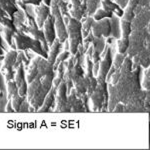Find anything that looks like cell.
Returning a JSON list of instances; mask_svg holds the SVG:
<instances>
[{"label": "cell", "instance_id": "ffe728a7", "mask_svg": "<svg viewBox=\"0 0 150 150\" xmlns=\"http://www.w3.org/2000/svg\"><path fill=\"white\" fill-rule=\"evenodd\" d=\"M42 2V0H18V5L24 8V5L26 4H32V5H39Z\"/></svg>", "mask_w": 150, "mask_h": 150}, {"label": "cell", "instance_id": "ac0fdd59", "mask_svg": "<svg viewBox=\"0 0 150 150\" xmlns=\"http://www.w3.org/2000/svg\"><path fill=\"white\" fill-rule=\"evenodd\" d=\"M7 91H8V99H11L14 95L18 94V88L15 81L12 80L7 81Z\"/></svg>", "mask_w": 150, "mask_h": 150}, {"label": "cell", "instance_id": "484cf974", "mask_svg": "<svg viewBox=\"0 0 150 150\" xmlns=\"http://www.w3.org/2000/svg\"><path fill=\"white\" fill-rule=\"evenodd\" d=\"M3 53V48H2V44H1V35H0V55H2Z\"/></svg>", "mask_w": 150, "mask_h": 150}, {"label": "cell", "instance_id": "44dd1931", "mask_svg": "<svg viewBox=\"0 0 150 150\" xmlns=\"http://www.w3.org/2000/svg\"><path fill=\"white\" fill-rule=\"evenodd\" d=\"M63 0H51V4H50V11H56L59 10V5Z\"/></svg>", "mask_w": 150, "mask_h": 150}, {"label": "cell", "instance_id": "52a82bcc", "mask_svg": "<svg viewBox=\"0 0 150 150\" xmlns=\"http://www.w3.org/2000/svg\"><path fill=\"white\" fill-rule=\"evenodd\" d=\"M42 27H43V34H44L47 45L50 46L53 43V41L56 39V32H55V27H54V16L52 14L48 15V17L45 20Z\"/></svg>", "mask_w": 150, "mask_h": 150}, {"label": "cell", "instance_id": "cb8c5ba5", "mask_svg": "<svg viewBox=\"0 0 150 150\" xmlns=\"http://www.w3.org/2000/svg\"><path fill=\"white\" fill-rule=\"evenodd\" d=\"M6 111H7V112H15V111H14V109H13V107H12V104H11L10 101H9L8 104H7Z\"/></svg>", "mask_w": 150, "mask_h": 150}, {"label": "cell", "instance_id": "5bb4252c", "mask_svg": "<svg viewBox=\"0 0 150 150\" xmlns=\"http://www.w3.org/2000/svg\"><path fill=\"white\" fill-rule=\"evenodd\" d=\"M101 4L103 6V9L109 12H116L120 8V6L117 3H114L113 0H101Z\"/></svg>", "mask_w": 150, "mask_h": 150}, {"label": "cell", "instance_id": "5b68a950", "mask_svg": "<svg viewBox=\"0 0 150 150\" xmlns=\"http://www.w3.org/2000/svg\"><path fill=\"white\" fill-rule=\"evenodd\" d=\"M67 89L66 84L64 81L58 85L56 88V110L57 112H69V104H68V98H67Z\"/></svg>", "mask_w": 150, "mask_h": 150}, {"label": "cell", "instance_id": "4316f807", "mask_svg": "<svg viewBox=\"0 0 150 150\" xmlns=\"http://www.w3.org/2000/svg\"><path fill=\"white\" fill-rule=\"evenodd\" d=\"M3 59H4V57L2 56V55H0V64H2V61H3Z\"/></svg>", "mask_w": 150, "mask_h": 150}, {"label": "cell", "instance_id": "83f0119b", "mask_svg": "<svg viewBox=\"0 0 150 150\" xmlns=\"http://www.w3.org/2000/svg\"><path fill=\"white\" fill-rule=\"evenodd\" d=\"M2 95H3V92H2V91H0V98L2 97Z\"/></svg>", "mask_w": 150, "mask_h": 150}, {"label": "cell", "instance_id": "7c38bea8", "mask_svg": "<svg viewBox=\"0 0 150 150\" xmlns=\"http://www.w3.org/2000/svg\"><path fill=\"white\" fill-rule=\"evenodd\" d=\"M94 22V19L91 16H88L85 21L81 22V33H82V38H84L85 36L88 35V33L91 31V27Z\"/></svg>", "mask_w": 150, "mask_h": 150}, {"label": "cell", "instance_id": "2e32d148", "mask_svg": "<svg viewBox=\"0 0 150 150\" xmlns=\"http://www.w3.org/2000/svg\"><path fill=\"white\" fill-rule=\"evenodd\" d=\"M121 31H122V37H129L130 34L132 32V27H131V22L126 20H121Z\"/></svg>", "mask_w": 150, "mask_h": 150}, {"label": "cell", "instance_id": "277c9868", "mask_svg": "<svg viewBox=\"0 0 150 150\" xmlns=\"http://www.w3.org/2000/svg\"><path fill=\"white\" fill-rule=\"evenodd\" d=\"M17 54L18 53L15 51V49L11 50L10 52L7 53V55L2 61L3 65L1 68V73L5 77L6 81L12 80L14 78V64L17 58Z\"/></svg>", "mask_w": 150, "mask_h": 150}, {"label": "cell", "instance_id": "7a4b0ae2", "mask_svg": "<svg viewBox=\"0 0 150 150\" xmlns=\"http://www.w3.org/2000/svg\"><path fill=\"white\" fill-rule=\"evenodd\" d=\"M63 21L66 25L67 38L69 40V52L70 54H75L78 51L83 39L81 33V21L71 17L68 14L63 16Z\"/></svg>", "mask_w": 150, "mask_h": 150}, {"label": "cell", "instance_id": "4fadbf2b", "mask_svg": "<svg viewBox=\"0 0 150 150\" xmlns=\"http://www.w3.org/2000/svg\"><path fill=\"white\" fill-rule=\"evenodd\" d=\"M25 99H26V96H20L19 94H16V95H14L13 97L10 99L12 107H13L15 112L20 111V108H21V106H22L23 102L25 101Z\"/></svg>", "mask_w": 150, "mask_h": 150}, {"label": "cell", "instance_id": "8fae6325", "mask_svg": "<svg viewBox=\"0 0 150 150\" xmlns=\"http://www.w3.org/2000/svg\"><path fill=\"white\" fill-rule=\"evenodd\" d=\"M60 47H61V42L59 40L55 39L53 41V43L49 46V53H47V61L49 63H51L52 65L54 64L55 60H56V57L58 56L59 54V51H60Z\"/></svg>", "mask_w": 150, "mask_h": 150}, {"label": "cell", "instance_id": "603a6c76", "mask_svg": "<svg viewBox=\"0 0 150 150\" xmlns=\"http://www.w3.org/2000/svg\"><path fill=\"white\" fill-rule=\"evenodd\" d=\"M123 109H124V105L122 103H118L114 108V112H122V111H124Z\"/></svg>", "mask_w": 150, "mask_h": 150}, {"label": "cell", "instance_id": "d6986e66", "mask_svg": "<svg viewBox=\"0 0 150 150\" xmlns=\"http://www.w3.org/2000/svg\"><path fill=\"white\" fill-rule=\"evenodd\" d=\"M70 56V52L69 51H63L58 54V56L56 57V60H55L54 64H53V70H56L57 66L59 65L61 62L65 61V60L68 59V57Z\"/></svg>", "mask_w": 150, "mask_h": 150}, {"label": "cell", "instance_id": "9c48e42d", "mask_svg": "<svg viewBox=\"0 0 150 150\" xmlns=\"http://www.w3.org/2000/svg\"><path fill=\"white\" fill-rule=\"evenodd\" d=\"M35 12H36L35 22L37 24L38 27L42 28L45 20H46L48 15L50 14V6H47V5H45V4L40 3L39 5H36Z\"/></svg>", "mask_w": 150, "mask_h": 150}, {"label": "cell", "instance_id": "e0dca14e", "mask_svg": "<svg viewBox=\"0 0 150 150\" xmlns=\"http://www.w3.org/2000/svg\"><path fill=\"white\" fill-rule=\"evenodd\" d=\"M129 42H130L129 37H127V38L122 37L121 39L118 40L117 41L118 52H119V53H125V52H126V50L129 48Z\"/></svg>", "mask_w": 150, "mask_h": 150}, {"label": "cell", "instance_id": "6da1fadb", "mask_svg": "<svg viewBox=\"0 0 150 150\" xmlns=\"http://www.w3.org/2000/svg\"><path fill=\"white\" fill-rule=\"evenodd\" d=\"M54 75H44V76H37L35 79L29 83L27 86V97L30 103V109L38 110L42 105L45 96L49 92L52 87V81Z\"/></svg>", "mask_w": 150, "mask_h": 150}, {"label": "cell", "instance_id": "d4e9b609", "mask_svg": "<svg viewBox=\"0 0 150 150\" xmlns=\"http://www.w3.org/2000/svg\"><path fill=\"white\" fill-rule=\"evenodd\" d=\"M43 1V4H45V5L47 6H50V4H51V0H42Z\"/></svg>", "mask_w": 150, "mask_h": 150}, {"label": "cell", "instance_id": "9a60e30c", "mask_svg": "<svg viewBox=\"0 0 150 150\" xmlns=\"http://www.w3.org/2000/svg\"><path fill=\"white\" fill-rule=\"evenodd\" d=\"M111 17H112V12L106 11L105 9L101 8V9H97L95 11L93 19L95 21H97V20H101L103 18H111Z\"/></svg>", "mask_w": 150, "mask_h": 150}, {"label": "cell", "instance_id": "ba28073f", "mask_svg": "<svg viewBox=\"0 0 150 150\" xmlns=\"http://www.w3.org/2000/svg\"><path fill=\"white\" fill-rule=\"evenodd\" d=\"M16 69H17V71L14 74V77H15V83L18 88V94L20 96H26V94H27V81H26L25 75H24L23 65L20 64Z\"/></svg>", "mask_w": 150, "mask_h": 150}, {"label": "cell", "instance_id": "7402d4cb", "mask_svg": "<svg viewBox=\"0 0 150 150\" xmlns=\"http://www.w3.org/2000/svg\"><path fill=\"white\" fill-rule=\"evenodd\" d=\"M143 87L147 90H149V70H147V75L145 74L144 81H143Z\"/></svg>", "mask_w": 150, "mask_h": 150}, {"label": "cell", "instance_id": "30bf717a", "mask_svg": "<svg viewBox=\"0 0 150 150\" xmlns=\"http://www.w3.org/2000/svg\"><path fill=\"white\" fill-rule=\"evenodd\" d=\"M55 94H56V87L52 85V87L49 90V92H48L47 95L45 96L42 105H41L39 107V109L37 110L38 112H47V111H49L50 107H51L52 104L54 103Z\"/></svg>", "mask_w": 150, "mask_h": 150}, {"label": "cell", "instance_id": "3957f363", "mask_svg": "<svg viewBox=\"0 0 150 150\" xmlns=\"http://www.w3.org/2000/svg\"><path fill=\"white\" fill-rule=\"evenodd\" d=\"M13 39L15 41L16 48L19 51H24V50L31 49L32 51L39 54L40 56L47 58V51H45L44 48L42 47V44L39 40L32 39L31 37L25 35L24 33H21L17 31L14 33Z\"/></svg>", "mask_w": 150, "mask_h": 150}, {"label": "cell", "instance_id": "8992f818", "mask_svg": "<svg viewBox=\"0 0 150 150\" xmlns=\"http://www.w3.org/2000/svg\"><path fill=\"white\" fill-rule=\"evenodd\" d=\"M91 32L94 37H108L111 32V22L108 18H103L101 20L95 21L92 24Z\"/></svg>", "mask_w": 150, "mask_h": 150}]
</instances>
